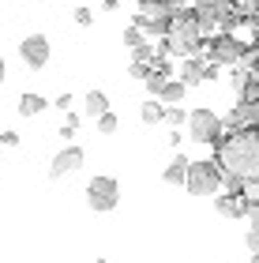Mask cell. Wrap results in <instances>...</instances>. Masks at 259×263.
Listing matches in <instances>:
<instances>
[{
	"mask_svg": "<svg viewBox=\"0 0 259 263\" xmlns=\"http://www.w3.org/2000/svg\"><path fill=\"white\" fill-rule=\"evenodd\" d=\"M244 49H248V42L241 38V34H233V30H218L214 38L207 42V49H203V57L207 61H214V64H237L241 57H244Z\"/></svg>",
	"mask_w": 259,
	"mask_h": 263,
	"instance_id": "obj_6",
	"label": "cell"
},
{
	"mask_svg": "<svg viewBox=\"0 0 259 263\" xmlns=\"http://www.w3.org/2000/svg\"><path fill=\"white\" fill-rule=\"evenodd\" d=\"M222 128L237 132V128H255L259 132V102H237V109H229L222 117Z\"/></svg>",
	"mask_w": 259,
	"mask_h": 263,
	"instance_id": "obj_10",
	"label": "cell"
},
{
	"mask_svg": "<svg viewBox=\"0 0 259 263\" xmlns=\"http://www.w3.org/2000/svg\"><path fill=\"white\" fill-rule=\"evenodd\" d=\"M154 45H150V42H143V45H135V49H132V61H139V64H150V68H154Z\"/></svg>",
	"mask_w": 259,
	"mask_h": 263,
	"instance_id": "obj_19",
	"label": "cell"
},
{
	"mask_svg": "<svg viewBox=\"0 0 259 263\" xmlns=\"http://www.w3.org/2000/svg\"><path fill=\"white\" fill-rule=\"evenodd\" d=\"M0 143H4V147H19V136L15 132H0Z\"/></svg>",
	"mask_w": 259,
	"mask_h": 263,
	"instance_id": "obj_32",
	"label": "cell"
},
{
	"mask_svg": "<svg viewBox=\"0 0 259 263\" xmlns=\"http://www.w3.org/2000/svg\"><path fill=\"white\" fill-rule=\"evenodd\" d=\"M241 196L248 199V203H259V177H255V181H244V188H241Z\"/></svg>",
	"mask_w": 259,
	"mask_h": 263,
	"instance_id": "obj_23",
	"label": "cell"
},
{
	"mask_svg": "<svg viewBox=\"0 0 259 263\" xmlns=\"http://www.w3.org/2000/svg\"><path fill=\"white\" fill-rule=\"evenodd\" d=\"M75 128H79V117H72V113H68V121L61 124V139H68V143H72V136H75Z\"/></svg>",
	"mask_w": 259,
	"mask_h": 263,
	"instance_id": "obj_24",
	"label": "cell"
},
{
	"mask_svg": "<svg viewBox=\"0 0 259 263\" xmlns=\"http://www.w3.org/2000/svg\"><path fill=\"white\" fill-rule=\"evenodd\" d=\"M139 117H143V124L154 128V124L166 121V105H162L158 98H147V102H143V109H139Z\"/></svg>",
	"mask_w": 259,
	"mask_h": 263,
	"instance_id": "obj_17",
	"label": "cell"
},
{
	"mask_svg": "<svg viewBox=\"0 0 259 263\" xmlns=\"http://www.w3.org/2000/svg\"><path fill=\"white\" fill-rule=\"evenodd\" d=\"M98 263H105V259H98Z\"/></svg>",
	"mask_w": 259,
	"mask_h": 263,
	"instance_id": "obj_36",
	"label": "cell"
},
{
	"mask_svg": "<svg viewBox=\"0 0 259 263\" xmlns=\"http://www.w3.org/2000/svg\"><path fill=\"white\" fill-rule=\"evenodd\" d=\"M173 11L169 4H158V0H143V4L135 8V27L147 34V38H166L169 27H173Z\"/></svg>",
	"mask_w": 259,
	"mask_h": 263,
	"instance_id": "obj_4",
	"label": "cell"
},
{
	"mask_svg": "<svg viewBox=\"0 0 259 263\" xmlns=\"http://www.w3.org/2000/svg\"><path fill=\"white\" fill-rule=\"evenodd\" d=\"M214 199H218V203H214V211H218V214H226V218H244V214H248V199H244L241 192H226V188H222Z\"/></svg>",
	"mask_w": 259,
	"mask_h": 263,
	"instance_id": "obj_11",
	"label": "cell"
},
{
	"mask_svg": "<svg viewBox=\"0 0 259 263\" xmlns=\"http://www.w3.org/2000/svg\"><path fill=\"white\" fill-rule=\"evenodd\" d=\"M184 188H188L192 196H218V192H222V165H218L214 158H207V162H188Z\"/></svg>",
	"mask_w": 259,
	"mask_h": 263,
	"instance_id": "obj_3",
	"label": "cell"
},
{
	"mask_svg": "<svg viewBox=\"0 0 259 263\" xmlns=\"http://www.w3.org/2000/svg\"><path fill=\"white\" fill-rule=\"evenodd\" d=\"M143 42H147V34H143V30H139L135 23H132V27L124 30V45H128V49H135V45H143Z\"/></svg>",
	"mask_w": 259,
	"mask_h": 263,
	"instance_id": "obj_22",
	"label": "cell"
},
{
	"mask_svg": "<svg viewBox=\"0 0 259 263\" xmlns=\"http://www.w3.org/2000/svg\"><path fill=\"white\" fill-rule=\"evenodd\" d=\"M237 98H241V102H259V79H255V76H248V79L237 87Z\"/></svg>",
	"mask_w": 259,
	"mask_h": 263,
	"instance_id": "obj_18",
	"label": "cell"
},
{
	"mask_svg": "<svg viewBox=\"0 0 259 263\" xmlns=\"http://www.w3.org/2000/svg\"><path fill=\"white\" fill-rule=\"evenodd\" d=\"M98 132H102V136H113V132H116V113L113 109H105L98 117Z\"/></svg>",
	"mask_w": 259,
	"mask_h": 263,
	"instance_id": "obj_21",
	"label": "cell"
},
{
	"mask_svg": "<svg viewBox=\"0 0 259 263\" xmlns=\"http://www.w3.org/2000/svg\"><path fill=\"white\" fill-rule=\"evenodd\" d=\"M49 53H53V45H49L45 34H30V38L19 42V57H23V64H27L30 71H42L45 64H49Z\"/></svg>",
	"mask_w": 259,
	"mask_h": 263,
	"instance_id": "obj_8",
	"label": "cell"
},
{
	"mask_svg": "<svg viewBox=\"0 0 259 263\" xmlns=\"http://www.w3.org/2000/svg\"><path fill=\"white\" fill-rule=\"evenodd\" d=\"M218 165L226 177H237V181H255L259 177V132L255 128H237L226 132L218 143Z\"/></svg>",
	"mask_w": 259,
	"mask_h": 263,
	"instance_id": "obj_1",
	"label": "cell"
},
{
	"mask_svg": "<svg viewBox=\"0 0 259 263\" xmlns=\"http://www.w3.org/2000/svg\"><path fill=\"white\" fill-rule=\"evenodd\" d=\"M56 109H61V113H72V94H56Z\"/></svg>",
	"mask_w": 259,
	"mask_h": 263,
	"instance_id": "obj_30",
	"label": "cell"
},
{
	"mask_svg": "<svg viewBox=\"0 0 259 263\" xmlns=\"http://www.w3.org/2000/svg\"><path fill=\"white\" fill-rule=\"evenodd\" d=\"M45 109H49V102H45L42 94H34V90L19 94V117H38V113H45Z\"/></svg>",
	"mask_w": 259,
	"mask_h": 263,
	"instance_id": "obj_13",
	"label": "cell"
},
{
	"mask_svg": "<svg viewBox=\"0 0 259 263\" xmlns=\"http://www.w3.org/2000/svg\"><path fill=\"white\" fill-rule=\"evenodd\" d=\"M83 109L90 121H98V117L109 109V98H105V90H87V102H83Z\"/></svg>",
	"mask_w": 259,
	"mask_h": 263,
	"instance_id": "obj_15",
	"label": "cell"
},
{
	"mask_svg": "<svg viewBox=\"0 0 259 263\" xmlns=\"http://www.w3.org/2000/svg\"><path fill=\"white\" fill-rule=\"evenodd\" d=\"M203 49H207V34L195 23V8H184L173 19L169 34L154 45V53H169V57H181V61L184 57H203Z\"/></svg>",
	"mask_w": 259,
	"mask_h": 263,
	"instance_id": "obj_2",
	"label": "cell"
},
{
	"mask_svg": "<svg viewBox=\"0 0 259 263\" xmlns=\"http://www.w3.org/2000/svg\"><path fill=\"white\" fill-rule=\"evenodd\" d=\"M248 230L259 233V203H248Z\"/></svg>",
	"mask_w": 259,
	"mask_h": 263,
	"instance_id": "obj_28",
	"label": "cell"
},
{
	"mask_svg": "<svg viewBox=\"0 0 259 263\" xmlns=\"http://www.w3.org/2000/svg\"><path fill=\"white\" fill-rule=\"evenodd\" d=\"M203 4H214V0H192V8H203Z\"/></svg>",
	"mask_w": 259,
	"mask_h": 263,
	"instance_id": "obj_33",
	"label": "cell"
},
{
	"mask_svg": "<svg viewBox=\"0 0 259 263\" xmlns=\"http://www.w3.org/2000/svg\"><path fill=\"white\" fill-rule=\"evenodd\" d=\"M244 245H248V252H252V256H259V233L248 230V233H244Z\"/></svg>",
	"mask_w": 259,
	"mask_h": 263,
	"instance_id": "obj_31",
	"label": "cell"
},
{
	"mask_svg": "<svg viewBox=\"0 0 259 263\" xmlns=\"http://www.w3.org/2000/svg\"><path fill=\"white\" fill-rule=\"evenodd\" d=\"M184 177H188V158H184V154H176V158L166 165L162 181H166V184H184Z\"/></svg>",
	"mask_w": 259,
	"mask_h": 263,
	"instance_id": "obj_16",
	"label": "cell"
},
{
	"mask_svg": "<svg viewBox=\"0 0 259 263\" xmlns=\"http://www.w3.org/2000/svg\"><path fill=\"white\" fill-rule=\"evenodd\" d=\"M226 136V128H222V117L214 109H192L188 113V139L192 143H203V147H214V143Z\"/></svg>",
	"mask_w": 259,
	"mask_h": 263,
	"instance_id": "obj_5",
	"label": "cell"
},
{
	"mask_svg": "<svg viewBox=\"0 0 259 263\" xmlns=\"http://www.w3.org/2000/svg\"><path fill=\"white\" fill-rule=\"evenodd\" d=\"M184 90H188V87H184L181 79H166V87L158 90V102H162V105H181V102H184Z\"/></svg>",
	"mask_w": 259,
	"mask_h": 263,
	"instance_id": "obj_14",
	"label": "cell"
},
{
	"mask_svg": "<svg viewBox=\"0 0 259 263\" xmlns=\"http://www.w3.org/2000/svg\"><path fill=\"white\" fill-rule=\"evenodd\" d=\"M72 19L79 23V27H90V23H94V11H90V8H75V11H72Z\"/></svg>",
	"mask_w": 259,
	"mask_h": 263,
	"instance_id": "obj_27",
	"label": "cell"
},
{
	"mask_svg": "<svg viewBox=\"0 0 259 263\" xmlns=\"http://www.w3.org/2000/svg\"><path fill=\"white\" fill-rule=\"evenodd\" d=\"M4 71H8V68H4V57H0V83H4Z\"/></svg>",
	"mask_w": 259,
	"mask_h": 263,
	"instance_id": "obj_34",
	"label": "cell"
},
{
	"mask_svg": "<svg viewBox=\"0 0 259 263\" xmlns=\"http://www.w3.org/2000/svg\"><path fill=\"white\" fill-rule=\"evenodd\" d=\"M128 71H132V79H147V76H150V64H139V61H132V68H128Z\"/></svg>",
	"mask_w": 259,
	"mask_h": 263,
	"instance_id": "obj_29",
	"label": "cell"
},
{
	"mask_svg": "<svg viewBox=\"0 0 259 263\" xmlns=\"http://www.w3.org/2000/svg\"><path fill=\"white\" fill-rule=\"evenodd\" d=\"M176 79H181L188 90L199 87V83H203V57H184V61H181V71H176Z\"/></svg>",
	"mask_w": 259,
	"mask_h": 263,
	"instance_id": "obj_12",
	"label": "cell"
},
{
	"mask_svg": "<svg viewBox=\"0 0 259 263\" xmlns=\"http://www.w3.org/2000/svg\"><path fill=\"white\" fill-rule=\"evenodd\" d=\"M233 8H237L241 15H255V11H259V0H233Z\"/></svg>",
	"mask_w": 259,
	"mask_h": 263,
	"instance_id": "obj_26",
	"label": "cell"
},
{
	"mask_svg": "<svg viewBox=\"0 0 259 263\" xmlns=\"http://www.w3.org/2000/svg\"><path fill=\"white\" fill-rule=\"evenodd\" d=\"M166 124L169 128H184L188 124V113L181 109V105H166Z\"/></svg>",
	"mask_w": 259,
	"mask_h": 263,
	"instance_id": "obj_20",
	"label": "cell"
},
{
	"mask_svg": "<svg viewBox=\"0 0 259 263\" xmlns=\"http://www.w3.org/2000/svg\"><path fill=\"white\" fill-rule=\"evenodd\" d=\"M116 203H121V184H116V177H94V181L87 184V207L90 211H113Z\"/></svg>",
	"mask_w": 259,
	"mask_h": 263,
	"instance_id": "obj_7",
	"label": "cell"
},
{
	"mask_svg": "<svg viewBox=\"0 0 259 263\" xmlns=\"http://www.w3.org/2000/svg\"><path fill=\"white\" fill-rule=\"evenodd\" d=\"M218 76H222V64H214V61H207V57H203V83L218 79Z\"/></svg>",
	"mask_w": 259,
	"mask_h": 263,
	"instance_id": "obj_25",
	"label": "cell"
},
{
	"mask_svg": "<svg viewBox=\"0 0 259 263\" xmlns=\"http://www.w3.org/2000/svg\"><path fill=\"white\" fill-rule=\"evenodd\" d=\"M83 162H87L83 147H75V143H68L64 151H56V158H53V165H49V177H53V181H61V177L75 173V170H83Z\"/></svg>",
	"mask_w": 259,
	"mask_h": 263,
	"instance_id": "obj_9",
	"label": "cell"
},
{
	"mask_svg": "<svg viewBox=\"0 0 259 263\" xmlns=\"http://www.w3.org/2000/svg\"><path fill=\"white\" fill-rule=\"evenodd\" d=\"M158 4H166V0H158Z\"/></svg>",
	"mask_w": 259,
	"mask_h": 263,
	"instance_id": "obj_35",
	"label": "cell"
}]
</instances>
